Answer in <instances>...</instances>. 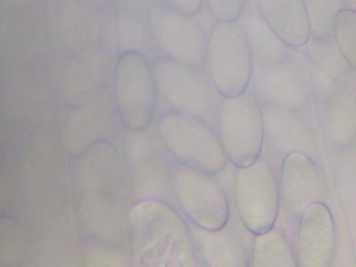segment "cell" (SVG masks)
I'll return each instance as SVG.
<instances>
[{"label": "cell", "mask_w": 356, "mask_h": 267, "mask_svg": "<svg viewBox=\"0 0 356 267\" xmlns=\"http://www.w3.org/2000/svg\"><path fill=\"white\" fill-rule=\"evenodd\" d=\"M146 26L162 57L204 68L209 35L195 15L184 14L158 0L148 8Z\"/></svg>", "instance_id": "5b68a950"}, {"label": "cell", "mask_w": 356, "mask_h": 267, "mask_svg": "<svg viewBox=\"0 0 356 267\" xmlns=\"http://www.w3.org/2000/svg\"><path fill=\"white\" fill-rule=\"evenodd\" d=\"M200 263L208 266H250L251 247L240 225L229 220L218 230L190 228Z\"/></svg>", "instance_id": "5bb4252c"}, {"label": "cell", "mask_w": 356, "mask_h": 267, "mask_svg": "<svg viewBox=\"0 0 356 267\" xmlns=\"http://www.w3.org/2000/svg\"><path fill=\"white\" fill-rule=\"evenodd\" d=\"M160 1L184 14L195 15L202 8L204 0H160Z\"/></svg>", "instance_id": "ffe728a7"}, {"label": "cell", "mask_w": 356, "mask_h": 267, "mask_svg": "<svg viewBox=\"0 0 356 267\" xmlns=\"http://www.w3.org/2000/svg\"><path fill=\"white\" fill-rule=\"evenodd\" d=\"M336 250L335 221L323 202L312 205L298 222L296 257L298 266L332 265Z\"/></svg>", "instance_id": "4fadbf2b"}, {"label": "cell", "mask_w": 356, "mask_h": 267, "mask_svg": "<svg viewBox=\"0 0 356 267\" xmlns=\"http://www.w3.org/2000/svg\"><path fill=\"white\" fill-rule=\"evenodd\" d=\"M279 188L286 212L298 222L309 207L322 202V176L314 159L302 152L285 157L280 170Z\"/></svg>", "instance_id": "7c38bea8"}, {"label": "cell", "mask_w": 356, "mask_h": 267, "mask_svg": "<svg viewBox=\"0 0 356 267\" xmlns=\"http://www.w3.org/2000/svg\"><path fill=\"white\" fill-rule=\"evenodd\" d=\"M260 17L291 49H300L311 40L312 24L306 0H257Z\"/></svg>", "instance_id": "9a60e30c"}, {"label": "cell", "mask_w": 356, "mask_h": 267, "mask_svg": "<svg viewBox=\"0 0 356 267\" xmlns=\"http://www.w3.org/2000/svg\"><path fill=\"white\" fill-rule=\"evenodd\" d=\"M217 126L228 161L236 168L259 160L264 146L262 108L252 88L235 97H222Z\"/></svg>", "instance_id": "277c9868"}, {"label": "cell", "mask_w": 356, "mask_h": 267, "mask_svg": "<svg viewBox=\"0 0 356 267\" xmlns=\"http://www.w3.org/2000/svg\"><path fill=\"white\" fill-rule=\"evenodd\" d=\"M261 108L264 144L272 158L282 163L285 157L294 152L316 157V135L301 111L276 104H264Z\"/></svg>", "instance_id": "8fae6325"}, {"label": "cell", "mask_w": 356, "mask_h": 267, "mask_svg": "<svg viewBox=\"0 0 356 267\" xmlns=\"http://www.w3.org/2000/svg\"><path fill=\"white\" fill-rule=\"evenodd\" d=\"M234 195L238 218L250 234L255 236L275 227L281 196L277 178L266 159L237 168Z\"/></svg>", "instance_id": "ba28073f"}, {"label": "cell", "mask_w": 356, "mask_h": 267, "mask_svg": "<svg viewBox=\"0 0 356 267\" xmlns=\"http://www.w3.org/2000/svg\"><path fill=\"white\" fill-rule=\"evenodd\" d=\"M213 176L182 164L171 173V188L181 211L205 230H218L230 220L227 193Z\"/></svg>", "instance_id": "30bf717a"}, {"label": "cell", "mask_w": 356, "mask_h": 267, "mask_svg": "<svg viewBox=\"0 0 356 267\" xmlns=\"http://www.w3.org/2000/svg\"><path fill=\"white\" fill-rule=\"evenodd\" d=\"M243 24L249 37L254 62L276 63L287 56L291 47L273 33L259 13L247 15Z\"/></svg>", "instance_id": "e0dca14e"}, {"label": "cell", "mask_w": 356, "mask_h": 267, "mask_svg": "<svg viewBox=\"0 0 356 267\" xmlns=\"http://www.w3.org/2000/svg\"><path fill=\"white\" fill-rule=\"evenodd\" d=\"M152 66L157 90L173 111L217 123L222 97L204 68H195L161 58Z\"/></svg>", "instance_id": "8992f818"}, {"label": "cell", "mask_w": 356, "mask_h": 267, "mask_svg": "<svg viewBox=\"0 0 356 267\" xmlns=\"http://www.w3.org/2000/svg\"><path fill=\"white\" fill-rule=\"evenodd\" d=\"M251 83L260 106L276 104L301 111L314 94L310 60L300 49H291L276 63L254 62Z\"/></svg>", "instance_id": "52a82bcc"}, {"label": "cell", "mask_w": 356, "mask_h": 267, "mask_svg": "<svg viewBox=\"0 0 356 267\" xmlns=\"http://www.w3.org/2000/svg\"><path fill=\"white\" fill-rule=\"evenodd\" d=\"M152 213L136 209L132 212L133 250L139 259L159 257V265L195 266L200 263L191 231L184 219L170 206L159 203Z\"/></svg>", "instance_id": "6da1fadb"}, {"label": "cell", "mask_w": 356, "mask_h": 267, "mask_svg": "<svg viewBox=\"0 0 356 267\" xmlns=\"http://www.w3.org/2000/svg\"><path fill=\"white\" fill-rule=\"evenodd\" d=\"M157 86L145 56L136 50L120 54L114 70L113 94L118 113L127 128L142 131L150 124Z\"/></svg>", "instance_id": "9c48e42d"}, {"label": "cell", "mask_w": 356, "mask_h": 267, "mask_svg": "<svg viewBox=\"0 0 356 267\" xmlns=\"http://www.w3.org/2000/svg\"><path fill=\"white\" fill-rule=\"evenodd\" d=\"M332 33L340 56L356 72V10L342 8L337 11L333 18Z\"/></svg>", "instance_id": "ac0fdd59"}, {"label": "cell", "mask_w": 356, "mask_h": 267, "mask_svg": "<svg viewBox=\"0 0 356 267\" xmlns=\"http://www.w3.org/2000/svg\"><path fill=\"white\" fill-rule=\"evenodd\" d=\"M254 59L243 22H215L207 42L204 69L222 97H238L252 81Z\"/></svg>", "instance_id": "7a4b0ae2"}, {"label": "cell", "mask_w": 356, "mask_h": 267, "mask_svg": "<svg viewBox=\"0 0 356 267\" xmlns=\"http://www.w3.org/2000/svg\"><path fill=\"white\" fill-rule=\"evenodd\" d=\"M250 266H298L295 250L281 229L275 227L255 235Z\"/></svg>", "instance_id": "2e32d148"}, {"label": "cell", "mask_w": 356, "mask_h": 267, "mask_svg": "<svg viewBox=\"0 0 356 267\" xmlns=\"http://www.w3.org/2000/svg\"><path fill=\"white\" fill-rule=\"evenodd\" d=\"M162 144L179 164L217 175L227 166L220 139L206 120L171 111L159 122Z\"/></svg>", "instance_id": "3957f363"}, {"label": "cell", "mask_w": 356, "mask_h": 267, "mask_svg": "<svg viewBox=\"0 0 356 267\" xmlns=\"http://www.w3.org/2000/svg\"><path fill=\"white\" fill-rule=\"evenodd\" d=\"M207 8L216 22L239 20L247 0H204Z\"/></svg>", "instance_id": "d6986e66"}]
</instances>
